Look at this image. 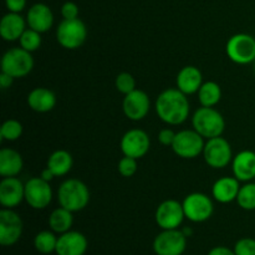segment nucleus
I'll list each match as a JSON object with an SVG mask.
<instances>
[{
	"label": "nucleus",
	"mask_w": 255,
	"mask_h": 255,
	"mask_svg": "<svg viewBox=\"0 0 255 255\" xmlns=\"http://www.w3.org/2000/svg\"><path fill=\"white\" fill-rule=\"evenodd\" d=\"M26 19L17 12H7L0 21V35L5 41H16L26 30Z\"/></svg>",
	"instance_id": "nucleus-20"
},
{
	"label": "nucleus",
	"mask_w": 255,
	"mask_h": 255,
	"mask_svg": "<svg viewBox=\"0 0 255 255\" xmlns=\"http://www.w3.org/2000/svg\"><path fill=\"white\" fill-rule=\"evenodd\" d=\"M241 187L242 186L236 177H222L214 182L212 194L219 203H231V202L237 201Z\"/></svg>",
	"instance_id": "nucleus-22"
},
{
	"label": "nucleus",
	"mask_w": 255,
	"mask_h": 255,
	"mask_svg": "<svg viewBox=\"0 0 255 255\" xmlns=\"http://www.w3.org/2000/svg\"><path fill=\"white\" fill-rule=\"evenodd\" d=\"M192 125L193 129L208 139L222 136L226 129L223 115L213 107H199L192 117Z\"/></svg>",
	"instance_id": "nucleus-3"
},
{
	"label": "nucleus",
	"mask_w": 255,
	"mask_h": 255,
	"mask_svg": "<svg viewBox=\"0 0 255 255\" xmlns=\"http://www.w3.org/2000/svg\"><path fill=\"white\" fill-rule=\"evenodd\" d=\"M187 248V237L179 229L162 231L153 241L156 255H182Z\"/></svg>",
	"instance_id": "nucleus-11"
},
{
	"label": "nucleus",
	"mask_w": 255,
	"mask_h": 255,
	"mask_svg": "<svg viewBox=\"0 0 255 255\" xmlns=\"http://www.w3.org/2000/svg\"><path fill=\"white\" fill-rule=\"evenodd\" d=\"M34 69V59L31 52L22 47H12L7 50L1 59V71L9 74L14 79H21L29 75Z\"/></svg>",
	"instance_id": "nucleus-4"
},
{
	"label": "nucleus",
	"mask_w": 255,
	"mask_h": 255,
	"mask_svg": "<svg viewBox=\"0 0 255 255\" xmlns=\"http://www.w3.org/2000/svg\"><path fill=\"white\" fill-rule=\"evenodd\" d=\"M24 167L21 154L12 148H2L0 151V176L16 177Z\"/></svg>",
	"instance_id": "nucleus-24"
},
{
	"label": "nucleus",
	"mask_w": 255,
	"mask_h": 255,
	"mask_svg": "<svg viewBox=\"0 0 255 255\" xmlns=\"http://www.w3.org/2000/svg\"><path fill=\"white\" fill-rule=\"evenodd\" d=\"M254 70H255V61H254Z\"/></svg>",
	"instance_id": "nucleus-42"
},
{
	"label": "nucleus",
	"mask_w": 255,
	"mask_h": 255,
	"mask_svg": "<svg viewBox=\"0 0 255 255\" xmlns=\"http://www.w3.org/2000/svg\"><path fill=\"white\" fill-rule=\"evenodd\" d=\"M115 86H116L117 91L127 95L136 90V80L129 72H121L117 75L116 80H115Z\"/></svg>",
	"instance_id": "nucleus-32"
},
{
	"label": "nucleus",
	"mask_w": 255,
	"mask_h": 255,
	"mask_svg": "<svg viewBox=\"0 0 255 255\" xmlns=\"http://www.w3.org/2000/svg\"><path fill=\"white\" fill-rule=\"evenodd\" d=\"M22 125L17 120H6L0 128V137L2 141H16L22 134Z\"/></svg>",
	"instance_id": "nucleus-30"
},
{
	"label": "nucleus",
	"mask_w": 255,
	"mask_h": 255,
	"mask_svg": "<svg viewBox=\"0 0 255 255\" xmlns=\"http://www.w3.org/2000/svg\"><path fill=\"white\" fill-rule=\"evenodd\" d=\"M12 82H14V77L1 71V74H0V86H1V89H9L12 85Z\"/></svg>",
	"instance_id": "nucleus-38"
},
{
	"label": "nucleus",
	"mask_w": 255,
	"mask_h": 255,
	"mask_svg": "<svg viewBox=\"0 0 255 255\" xmlns=\"http://www.w3.org/2000/svg\"><path fill=\"white\" fill-rule=\"evenodd\" d=\"M22 234V219L12 209L0 211V244L11 247L19 242Z\"/></svg>",
	"instance_id": "nucleus-13"
},
{
	"label": "nucleus",
	"mask_w": 255,
	"mask_h": 255,
	"mask_svg": "<svg viewBox=\"0 0 255 255\" xmlns=\"http://www.w3.org/2000/svg\"><path fill=\"white\" fill-rule=\"evenodd\" d=\"M177 89L186 95H193L199 91L203 85V76L198 67L196 66H184L178 72L176 79Z\"/></svg>",
	"instance_id": "nucleus-21"
},
{
	"label": "nucleus",
	"mask_w": 255,
	"mask_h": 255,
	"mask_svg": "<svg viewBox=\"0 0 255 255\" xmlns=\"http://www.w3.org/2000/svg\"><path fill=\"white\" fill-rule=\"evenodd\" d=\"M56 95L46 87H36L27 95V105L39 114H46L56 106Z\"/></svg>",
	"instance_id": "nucleus-23"
},
{
	"label": "nucleus",
	"mask_w": 255,
	"mask_h": 255,
	"mask_svg": "<svg viewBox=\"0 0 255 255\" xmlns=\"http://www.w3.org/2000/svg\"><path fill=\"white\" fill-rule=\"evenodd\" d=\"M72 164H74V159H72L71 153L65 149H57L50 154L46 167L50 168L55 177H62L66 176L71 171Z\"/></svg>",
	"instance_id": "nucleus-25"
},
{
	"label": "nucleus",
	"mask_w": 255,
	"mask_h": 255,
	"mask_svg": "<svg viewBox=\"0 0 255 255\" xmlns=\"http://www.w3.org/2000/svg\"><path fill=\"white\" fill-rule=\"evenodd\" d=\"M182 232H183V234L187 237V238H188V237H191L192 233H193L191 228H184V229H182Z\"/></svg>",
	"instance_id": "nucleus-41"
},
{
	"label": "nucleus",
	"mask_w": 255,
	"mask_h": 255,
	"mask_svg": "<svg viewBox=\"0 0 255 255\" xmlns=\"http://www.w3.org/2000/svg\"><path fill=\"white\" fill-rule=\"evenodd\" d=\"M237 203L244 211H255V183H247L241 187Z\"/></svg>",
	"instance_id": "nucleus-29"
},
{
	"label": "nucleus",
	"mask_w": 255,
	"mask_h": 255,
	"mask_svg": "<svg viewBox=\"0 0 255 255\" xmlns=\"http://www.w3.org/2000/svg\"><path fill=\"white\" fill-rule=\"evenodd\" d=\"M206 163L214 169L226 168L233 161L231 143L222 136L209 138L203 149Z\"/></svg>",
	"instance_id": "nucleus-8"
},
{
	"label": "nucleus",
	"mask_w": 255,
	"mask_h": 255,
	"mask_svg": "<svg viewBox=\"0 0 255 255\" xmlns=\"http://www.w3.org/2000/svg\"><path fill=\"white\" fill-rule=\"evenodd\" d=\"M226 52L236 64H252L255 61V37L243 32L233 35L227 42Z\"/></svg>",
	"instance_id": "nucleus-6"
},
{
	"label": "nucleus",
	"mask_w": 255,
	"mask_h": 255,
	"mask_svg": "<svg viewBox=\"0 0 255 255\" xmlns=\"http://www.w3.org/2000/svg\"><path fill=\"white\" fill-rule=\"evenodd\" d=\"M72 224H74L72 212L64 208V207L54 209L49 217L50 229L57 234H64L66 232L71 231Z\"/></svg>",
	"instance_id": "nucleus-26"
},
{
	"label": "nucleus",
	"mask_w": 255,
	"mask_h": 255,
	"mask_svg": "<svg viewBox=\"0 0 255 255\" xmlns=\"http://www.w3.org/2000/svg\"><path fill=\"white\" fill-rule=\"evenodd\" d=\"M233 174L239 182H251L255 178V152L242 151L232 161Z\"/></svg>",
	"instance_id": "nucleus-19"
},
{
	"label": "nucleus",
	"mask_w": 255,
	"mask_h": 255,
	"mask_svg": "<svg viewBox=\"0 0 255 255\" xmlns=\"http://www.w3.org/2000/svg\"><path fill=\"white\" fill-rule=\"evenodd\" d=\"M5 6L9 12H20L26 6V0H5Z\"/></svg>",
	"instance_id": "nucleus-37"
},
{
	"label": "nucleus",
	"mask_w": 255,
	"mask_h": 255,
	"mask_svg": "<svg viewBox=\"0 0 255 255\" xmlns=\"http://www.w3.org/2000/svg\"><path fill=\"white\" fill-rule=\"evenodd\" d=\"M197 94L199 102L204 107H214L222 99L221 86L214 81L204 82Z\"/></svg>",
	"instance_id": "nucleus-27"
},
{
	"label": "nucleus",
	"mask_w": 255,
	"mask_h": 255,
	"mask_svg": "<svg viewBox=\"0 0 255 255\" xmlns=\"http://www.w3.org/2000/svg\"><path fill=\"white\" fill-rule=\"evenodd\" d=\"M176 137V132L171 128H163L159 131L158 133V141L159 143L163 146H172Z\"/></svg>",
	"instance_id": "nucleus-36"
},
{
	"label": "nucleus",
	"mask_w": 255,
	"mask_h": 255,
	"mask_svg": "<svg viewBox=\"0 0 255 255\" xmlns=\"http://www.w3.org/2000/svg\"><path fill=\"white\" fill-rule=\"evenodd\" d=\"M19 41L20 47H22V49H25L29 52H34L41 45V34L36 31V30L29 27V29L25 30L24 34L19 39Z\"/></svg>",
	"instance_id": "nucleus-31"
},
{
	"label": "nucleus",
	"mask_w": 255,
	"mask_h": 255,
	"mask_svg": "<svg viewBox=\"0 0 255 255\" xmlns=\"http://www.w3.org/2000/svg\"><path fill=\"white\" fill-rule=\"evenodd\" d=\"M208 255H236V253L227 247H216L209 251Z\"/></svg>",
	"instance_id": "nucleus-39"
},
{
	"label": "nucleus",
	"mask_w": 255,
	"mask_h": 255,
	"mask_svg": "<svg viewBox=\"0 0 255 255\" xmlns=\"http://www.w3.org/2000/svg\"><path fill=\"white\" fill-rule=\"evenodd\" d=\"M204 137L196 129H183L176 133L172 149L178 157L184 159H192L203 153Z\"/></svg>",
	"instance_id": "nucleus-7"
},
{
	"label": "nucleus",
	"mask_w": 255,
	"mask_h": 255,
	"mask_svg": "<svg viewBox=\"0 0 255 255\" xmlns=\"http://www.w3.org/2000/svg\"><path fill=\"white\" fill-rule=\"evenodd\" d=\"M236 255H255V239L242 238L234 246Z\"/></svg>",
	"instance_id": "nucleus-34"
},
{
	"label": "nucleus",
	"mask_w": 255,
	"mask_h": 255,
	"mask_svg": "<svg viewBox=\"0 0 255 255\" xmlns=\"http://www.w3.org/2000/svg\"><path fill=\"white\" fill-rule=\"evenodd\" d=\"M154 109L159 119L171 126L186 122L191 111L188 97L178 89H167L161 92L156 100Z\"/></svg>",
	"instance_id": "nucleus-1"
},
{
	"label": "nucleus",
	"mask_w": 255,
	"mask_h": 255,
	"mask_svg": "<svg viewBox=\"0 0 255 255\" xmlns=\"http://www.w3.org/2000/svg\"><path fill=\"white\" fill-rule=\"evenodd\" d=\"M57 201L60 207L70 212H80L87 207L90 202V191L86 184L76 178H70L62 182L57 191Z\"/></svg>",
	"instance_id": "nucleus-2"
},
{
	"label": "nucleus",
	"mask_w": 255,
	"mask_h": 255,
	"mask_svg": "<svg viewBox=\"0 0 255 255\" xmlns=\"http://www.w3.org/2000/svg\"><path fill=\"white\" fill-rule=\"evenodd\" d=\"M186 218L193 223H203L208 221L214 212L212 199L207 194L194 192L188 194L182 202Z\"/></svg>",
	"instance_id": "nucleus-9"
},
{
	"label": "nucleus",
	"mask_w": 255,
	"mask_h": 255,
	"mask_svg": "<svg viewBox=\"0 0 255 255\" xmlns=\"http://www.w3.org/2000/svg\"><path fill=\"white\" fill-rule=\"evenodd\" d=\"M79 6H77V4H75L74 1L64 2V5L61 6V15L62 17L66 20L77 19V17H79Z\"/></svg>",
	"instance_id": "nucleus-35"
},
{
	"label": "nucleus",
	"mask_w": 255,
	"mask_h": 255,
	"mask_svg": "<svg viewBox=\"0 0 255 255\" xmlns=\"http://www.w3.org/2000/svg\"><path fill=\"white\" fill-rule=\"evenodd\" d=\"M25 201V184L16 177H4L0 182V204L12 209Z\"/></svg>",
	"instance_id": "nucleus-16"
},
{
	"label": "nucleus",
	"mask_w": 255,
	"mask_h": 255,
	"mask_svg": "<svg viewBox=\"0 0 255 255\" xmlns=\"http://www.w3.org/2000/svg\"><path fill=\"white\" fill-rule=\"evenodd\" d=\"M184 218L186 214L183 211V204L176 199H167L162 202L154 213V221L162 231L178 229Z\"/></svg>",
	"instance_id": "nucleus-10"
},
{
	"label": "nucleus",
	"mask_w": 255,
	"mask_h": 255,
	"mask_svg": "<svg viewBox=\"0 0 255 255\" xmlns=\"http://www.w3.org/2000/svg\"><path fill=\"white\" fill-rule=\"evenodd\" d=\"M119 168L120 174L122 177H126V178H129V177L134 176L137 172V159L136 158H132V157H122L119 162Z\"/></svg>",
	"instance_id": "nucleus-33"
},
{
	"label": "nucleus",
	"mask_w": 255,
	"mask_h": 255,
	"mask_svg": "<svg viewBox=\"0 0 255 255\" xmlns=\"http://www.w3.org/2000/svg\"><path fill=\"white\" fill-rule=\"evenodd\" d=\"M120 147H121L124 156L139 159L148 153L149 147H151V139L143 129L133 128L127 131L122 136Z\"/></svg>",
	"instance_id": "nucleus-14"
},
{
	"label": "nucleus",
	"mask_w": 255,
	"mask_h": 255,
	"mask_svg": "<svg viewBox=\"0 0 255 255\" xmlns=\"http://www.w3.org/2000/svg\"><path fill=\"white\" fill-rule=\"evenodd\" d=\"M87 37V27L82 20L64 19L56 29V40L64 49L76 50L84 45Z\"/></svg>",
	"instance_id": "nucleus-5"
},
{
	"label": "nucleus",
	"mask_w": 255,
	"mask_h": 255,
	"mask_svg": "<svg viewBox=\"0 0 255 255\" xmlns=\"http://www.w3.org/2000/svg\"><path fill=\"white\" fill-rule=\"evenodd\" d=\"M89 247L86 237L76 231H69L60 234L57 238V255H85Z\"/></svg>",
	"instance_id": "nucleus-17"
},
{
	"label": "nucleus",
	"mask_w": 255,
	"mask_h": 255,
	"mask_svg": "<svg viewBox=\"0 0 255 255\" xmlns=\"http://www.w3.org/2000/svg\"><path fill=\"white\" fill-rule=\"evenodd\" d=\"M26 22L29 27L36 30L40 34L49 31L54 24L52 10L44 2H36L27 10Z\"/></svg>",
	"instance_id": "nucleus-18"
},
{
	"label": "nucleus",
	"mask_w": 255,
	"mask_h": 255,
	"mask_svg": "<svg viewBox=\"0 0 255 255\" xmlns=\"http://www.w3.org/2000/svg\"><path fill=\"white\" fill-rule=\"evenodd\" d=\"M25 201L32 209H45L52 201L50 182L41 177H32L25 183Z\"/></svg>",
	"instance_id": "nucleus-12"
},
{
	"label": "nucleus",
	"mask_w": 255,
	"mask_h": 255,
	"mask_svg": "<svg viewBox=\"0 0 255 255\" xmlns=\"http://www.w3.org/2000/svg\"><path fill=\"white\" fill-rule=\"evenodd\" d=\"M57 238L59 237L55 236V232L50 231H42L35 236L34 239V247L36 252L40 254H51L56 252L57 246Z\"/></svg>",
	"instance_id": "nucleus-28"
},
{
	"label": "nucleus",
	"mask_w": 255,
	"mask_h": 255,
	"mask_svg": "<svg viewBox=\"0 0 255 255\" xmlns=\"http://www.w3.org/2000/svg\"><path fill=\"white\" fill-rule=\"evenodd\" d=\"M40 177H41L42 179H45L46 182H51L52 179L55 178V174L52 173L51 171H50V168H47V167H46V168H45L44 171L41 172V176H40Z\"/></svg>",
	"instance_id": "nucleus-40"
},
{
	"label": "nucleus",
	"mask_w": 255,
	"mask_h": 255,
	"mask_svg": "<svg viewBox=\"0 0 255 255\" xmlns=\"http://www.w3.org/2000/svg\"><path fill=\"white\" fill-rule=\"evenodd\" d=\"M151 101L148 95L142 90H134L125 95L122 110L126 117L131 121H141L148 115Z\"/></svg>",
	"instance_id": "nucleus-15"
}]
</instances>
